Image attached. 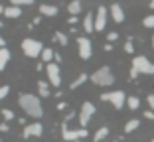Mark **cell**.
Listing matches in <instances>:
<instances>
[{"mask_svg":"<svg viewBox=\"0 0 154 142\" xmlns=\"http://www.w3.org/2000/svg\"><path fill=\"white\" fill-rule=\"evenodd\" d=\"M150 142H154V140H150Z\"/></svg>","mask_w":154,"mask_h":142,"instance_id":"43","label":"cell"},{"mask_svg":"<svg viewBox=\"0 0 154 142\" xmlns=\"http://www.w3.org/2000/svg\"><path fill=\"white\" fill-rule=\"evenodd\" d=\"M127 105H128L131 110H136L138 107H140V99H138L136 95H131V97H127Z\"/></svg>","mask_w":154,"mask_h":142,"instance_id":"22","label":"cell"},{"mask_svg":"<svg viewBox=\"0 0 154 142\" xmlns=\"http://www.w3.org/2000/svg\"><path fill=\"white\" fill-rule=\"evenodd\" d=\"M54 53H55V51L51 50V47H44L40 57L44 59V63H51V59H54Z\"/></svg>","mask_w":154,"mask_h":142,"instance_id":"21","label":"cell"},{"mask_svg":"<svg viewBox=\"0 0 154 142\" xmlns=\"http://www.w3.org/2000/svg\"><path fill=\"white\" fill-rule=\"evenodd\" d=\"M142 24H144V28H154V14H148V16H144Z\"/></svg>","mask_w":154,"mask_h":142,"instance_id":"26","label":"cell"},{"mask_svg":"<svg viewBox=\"0 0 154 142\" xmlns=\"http://www.w3.org/2000/svg\"><path fill=\"white\" fill-rule=\"evenodd\" d=\"M8 61H10V50L8 47H0V73L4 71Z\"/></svg>","mask_w":154,"mask_h":142,"instance_id":"16","label":"cell"},{"mask_svg":"<svg viewBox=\"0 0 154 142\" xmlns=\"http://www.w3.org/2000/svg\"><path fill=\"white\" fill-rule=\"evenodd\" d=\"M125 51H127V53H132V51H134V47H132L131 41H127V44H125Z\"/></svg>","mask_w":154,"mask_h":142,"instance_id":"30","label":"cell"},{"mask_svg":"<svg viewBox=\"0 0 154 142\" xmlns=\"http://www.w3.org/2000/svg\"><path fill=\"white\" fill-rule=\"evenodd\" d=\"M111 16H113V20L117 24H121V22H125V10H122V6L121 4H117V2H115V4H111Z\"/></svg>","mask_w":154,"mask_h":142,"instance_id":"12","label":"cell"},{"mask_svg":"<svg viewBox=\"0 0 154 142\" xmlns=\"http://www.w3.org/2000/svg\"><path fill=\"white\" fill-rule=\"evenodd\" d=\"M0 14H4V6L2 4H0Z\"/></svg>","mask_w":154,"mask_h":142,"instance_id":"39","label":"cell"},{"mask_svg":"<svg viewBox=\"0 0 154 142\" xmlns=\"http://www.w3.org/2000/svg\"><path fill=\"white\" fill-rule=\"evenodd\" d=\"M38 95L40 97H50L51 93H50V85L42 79V81H38Z\"/></svg>","mask_w":154,"mask_h":142,"instance_id":"18","label":"cell"},{"mask_svg":"<svg viewBox=\"0 0 154 142\" xmlns=\"http://www.w3.org/2000/svg\"><path fill=\"white\" fill-rule=\"evenodd\" d=\"M63 109H67V105L65 103H57V110H63Z\"/></svg>","mask_w":154,"mask_h":142,"instance_id":"35","label":"cell"},{"mask_svg":"<svg viewBox=\"0 0 154 142\" xmlns=\"http://www.w3.org/2000/svg\"><path fill=\"white\" fill-rule=\"evenodd\" d=\"M0 142H2V140H0Z\"/></svg>","mask_w":154,"mask_h":142,"instance_id":"44","label":"cell"},{"mask_svg":"<svg viewBox=\"0 0 154 142\" xmlns=\"http://www.w3.org/2000/svg\"><path fill=\"white\" fill-rule=\"evenodd\" d=\"M101 101L111 103L117 110H121L122 107H125V101H127V99H125V93L122 91H111V93H103V95H101Z\"/></svg>","mask_w":154,"mask_h":142,"instance_id":"6","label":"cell"},{"mask_svg":"<svg viewBox=\"0 0 154 142\" xmlns=\"http://www.w3.org/2000/svg\"><path fill=\"white\" fill-rule=\"evenodd\" d=\"M8 93H10V87L8 85H2V87H0V101H4Z\"/></svg>","mask_w":154,"mask_h":142,"instance_id":"27","label":"cell"},{"mask_svg":"<svg viewBox=\"0 0 154 142\" xmlns=\"http://www.w3.org/2000/svg\"><path fill=\"white\" fill-rule=\"evenodd\" d=\"M4 46H6V41H4V38L0 36V47H4Z\"/></svg>","mask_w":154,"mask_h":142,"instance_id":"38","label":"cell"},{"mask_svg":"<svg viewBox=\"0 0 154 142\" xmlns=\"http://www.w3.org/2000/svg\"><path fill=\"white\" fill-rule=\"evenodd\" d=\"M4 16H6V18L16 20V18L22 16V8H20V6H6V8H4Z\"/></svg>","mask_w":154,"mask_h":142,"instance_id":"15","label":"cell"},{"mask_svg":"<svg viewBox=\"0 0 154 142\" xmlns=\"http://www.w3.org/2000/svg\"><path fill=\"white\" fill-rule=\"evenodd\" d=\"M117 40H119L117 32H109V34H107V44H113V41H117Z\"/></svg>","mask_w":154,"mask_h":142,"instance_id":"28","label":"cell"},{"mask_svg":"<svg viewBox=\"0 0 154 142\" xmlns=\"http://www.w3.org/2000/svg\"><path fill=\"white\" fill-rule=\"evenodd\" d=\"M57 6H51V4H42L40 6V14L42 16H48V18H54V16H57Z\"/></svg>","mask_w":154,"mask_h":142,"instance_id":"14","label":"cell"},{"mask_svg":"<svg viewBox=\"0 0 154 142\" xmlns=\"http://www.w3.org/2000/svg\"><path fill=\"white\" fill-rule=\"evenodd\" d=\"M152 47H154V36H152Z\"/></svg>","mask_w":154,"mask_h":142,"instance_id":"41","label":"cell"},{"mask_svg":"<svg viewBox=\"0 0 154 142\" xmlns=\"http://www.w3.org/2000/svg\"><path fill=\"white\" fill-rule=\"evenodd\" d=\"M45 73H48V79H50V85L61 87V69H59L57 63H48L45 65Z\"/></svg>","mask_w":154,"mask_h":142,"instance_id":"9","label":"cell"},{"mask_svg":"<svg viewBox=\"0 0 154 142\" xmlns=\"http://www.w3.org/2000/svg\"><path fill=\"white\" fill-rule=\"evenodd\" d=\"M54 59H55V61L59 63V61H61V55H59V53H54Z\"/></svg>","mask_w":154,"mask_h":142,"instance_id":"37","label":"cell"},{"mask_svg":"<svg viewBox=\"0 0 154 142\" xmlns=\"http://www.w3.org/2000/svg\"><path fill=\"white\" fill-rule=\"evenodd\" d=\"M42 50H44V46H42L40 40H34V38L22 40V51H24V55H28V57H40Z\"/></svg>","mask_w":154,"mask_h":142,"instance_id":"4","label":"cell"},{"mask_svg":"<svg viewBox=\"0 0 154 142\" xmlns=\"http://www.w3.org/2000/svg\"><path fill=\"white\" fill-rule=\"evenodd\" d=\"M83 28H85L87 34H93V30H95V16H93V12L85 14V18H83Z\"/></svg>","mask_w":154,"mask_h":142,"instance_id":"13","label":"cell"},{"mask_svg":"<svg viewBox=\"0 0 154 142\" xmlns=\"http://www.w3.org/2000/svg\"><path fill=\"white\" fill-rule=\"evenodd\" d=\"M146 101H148V105H150V109L154 110V95H148L146 97Z\"/></svg>","mask_w":154,"mask_h":142,"instance_id":"33","label":"cell"},{"mask_svg":"<svg viewBox=\"0 0 154 142\" xmlns=\"http://www.w3.org/2000/svg\"><path fill=\"white\" fill-rule=\"evenodd\" d=\"M144 119L154 120V110H144Z\"/></svg>","mask_w":154,"mask_h":142,"instance_id":"31","label":"cell"},{"mask_svg":"<svg viewBox=\"0 0 154 142\" xmlns=\"http://www.w3.org/2000/svg\"><path fill=\"white\" fill-rule=\"evenodd\" d=\"M91 81H93V85H99V87H109L115 83V75L109 67H101L91 75Z\"/></svg>","mask_w":154,"mask_h":142,"instance_id":"3","label":"cell"},{"mask_svg":"<svg viewBox=\"0 0 154 142\" xmlns=\"http://www.w3.org/2000/svg\"><path fill=\"white\" fill-rule=\"evenodd\" d=\"M87 79H89V75H87V73H81L79 77L75 79V81H71V89H77V87H81V85H83V83L87 81Z\"/></svg>","mask_w":154,"mask_h":142,"instance_id":"23","label":"cell"},{"mask_svg":"<svg viewBox=\"0 0 154 142\" xmlns=\"http://www.w3.org/2000/svg\"><path fill=\"white\" fill-rule=\"evenodd\" d=\"M131 69H134L138 75H152L154 73V63L146 57V55H134V57H132Z\"/></svg>","mask_w":154,"mask_h":142,"instance_id":"2","label":"cell"},{"mask_svg":"<svg viewBox=\"0 0 154 142\" xmlns=\"http://www.w3.org/2000/svg\"><path fill=\"white\" fill-rule=\"evenodd\" d=\"M107 136H109V126H101V128L93 134V142H101V140H105Z\"/></svg>","mask_w":154,"mask_h":142,"instance_id":"17","label":"cell"},{"mask_svg":"<svg viewBox=\"0 0 154 142\" xmlns=\"http://www.w3.org/2000/svg\"><path fill=\"white\" fill-rule=\"evenodd\" d=\"M2 116H4L6 120H12V119H14V113H12L10 109H4V110H2Z\"/></svg>","mask_w":154,"mask_h":142,"instance_id":"29","label":"cell"},{"mask_svg":"<svg viewBox=\"0 0 154 142\" xmlns=\"http://www.w3.org/2000/svg\"><path fill=\"white\" fill-rule=\"evenodd\" d=\"M55 41H59V44H61V46H67V36H65L63 32H55Z\"/></svg>","mask_w":154,"mask_h":142,"instance_id":"24","label":"cell"},{"mask_svg":"<svg viewBox=\"0 0 154 142\" xmlns=\"http://www.w3.org/2000/svg\"><path fill=\"white\" fill-rule=\"evenodd\" d=\"M89 136V130L87 128H79V130H73L67 126V122L61 124V138H63V142H75L79 140V138H87Z\"/></svg>","mask_w":154,"mask_h":142,"instance_id":"5","label":"cell"},{"mask_svg":"<svg viewBox=\"0 0 154 142\" xmlns=\"http://www.w3.org/2000/svg\"><path fill=\"white\" fill-rule=\"evenodd\" d=\"M77 53L81 59H89L93 55V47H91V40L85 36H79L77 38Z\"/></svg>","mask_w":154,"mask_h":142,"instance_id":"8","label":"cell"},{"mask_svg":"<svg viewBox=\"0 0 154 142\" xmlns=\"http://www.w3.org/2000/svg\"><path fill=\"white\" fill-rule=\"evenodd\" d=\"M10 2H12V6H20V8H22V6H30V4H34L36 0H10Z\"/></svg>","mask_w":154,"mask_h":142,"instance_id":"25","label":"cell"},{"mask_svg":"<svg viewBox=\"0 0 154 142\" xmlns=\"http://www.w3.org/2000/svg\"><path fill=\"white\" fill-rule=\"evenodd\" d=\"M136 77H138V73H136L134 69H131V79H136Z\"/></svg>","mask_w":154,"mask_h":142,"instance_id":"36","label":"cell"},{"mask_svg":"<svg viewBox=\"0 0 154 142\" xmlns=\"http://www.w3.org/2000/svg\"><path fill=\"white\" fill-rule=\"evenodd\" d=\"M0 28H2V20H0Z\"/></svg>","mask_w":154,"mask_h":142,"instance_id":"42","label":"cell"},{"mask_svg":"<svg viewBox=\"0 0 154 142\" xmlns=\"http://www.w3.org/2000/svg\"><path fill=\"white\" fill-rule=\"evenodd\" d=\"M67 22L71 24V26H75V24H77V16H69V20H67Z\"/></svg>","mask_w":154,"mask_h":142,"instance_id":"34","label":"cell"},{"mask_svg":"<svg viewBox=\"0 0 154 142\" xmlns=\"http://www.w3.org/2000/svg\"><path fill=\"white\" fill-rule=\"evenodd\" d=\"M8 128H10V126H8L6 120H4V122H0V132H8Z\"/></svg>","mask_w":154,"mask_h":142,"instance_id":"32","label":"cell"},{"mask_svg":"<svg viewBox=\"0 0 154 142\" xmlns=\"http://www.w3.org/2000/svg\"><path fill=\"white\" fill-rule=\"evenodd\" d=\"M18 105L22 107V110L26 113L28 116H32V119H40V116L44 115L40 97H38V95H32V93H22V95L18 97Z\"/></svg>","mask_w":154,"mask_h":142,"instance_id":"1","label":"cell"},{"mask_svg":"<svg viewBox=\"0 0 154 142\" xmlns=\"http://www.w3.org/2000/svg\"><path fill=\"white\" fill-rule=\"evenodd\" d=\"M150 8H152V10H154V0H150Z\"/></svg>","mask_w":154,"mask_h":142,"instance_id":"40","label":"cell"},{"mask_svg":"<svg viewBox=\"0 0 154 142\" xmlns=\"http://www.w3.org/2000/svg\"><path fill=\"white\" fill-rule=\"evenodd\" d=\"M107 16H109V10L105 6H99L95 12V30L97 32H103L105 26H107Z\"/></svg>","mask_w":154,"mask_h":142,"instance_id":"11","label":"cell"},{"mask_svg":"<svg viewBox=\"0 0 154 142\" xmlns=\"http://www.w3.org/2000/svg\"><path fill=\"white\" fill-rule=\"evenodd\" d=\"M24 138H38L44 134V124L42 122H30L24 126Z\"/></svg>","mask_w":154,"mask_h":142,"instance_id":"10","label":"cell"},{"mask_svg":"<svg viewBox=\"0 0 154 142\" xmlns=\"http://www.w3.org/2000/svg\"><path fill=\"white\" fill-rule=\"evenodd\" d=\"M95 105L91 101H85L81 105V110H79V124H81V128H85L87 124H89V120L93 119V115H95Z\"/></svg>","mask_w":154,"mask_h":142,"instance_id":"7","label":"cell"},{"mask_svg":"<svg viewBox=\"0 0 154 142\" xmlns=\"http://www.w3.org/2000/svg\"><path fill=\"white\" fill-rule=\"evenodd\" d=\"M75 142H77V140H75Z\"/></svg>","mask_w":154,"mask_h":142,"instance_id":"45","label":"cell"},{"mask_svg":"<svg viewBox=\"0 0 154 142\" xmlns=\"http://www.w3.org/2000/svg\"><path fill=\"white\" fill-rule=\"evenodd\" d=\"M67 10H69L71 16H77V14L81 12V0H71L69 6H67Z\"/></svg>","mask_w":154,"mask_h":142,"instance_id":"20","label":"cell"},{"mask_svg":"<svg viewBox=\"0 0 154 142\" xmlns=\"http://www.w3.org/2000/svg\"><path fill=\"white\" fill-rule=\"evenodd\" d=\"M140 126V120L138 119H131L127 124H125V134H131V132H134L136 128Z\"/></svg>","mask_w":154,"mask_h":142,"instance_id":"19","label":"cell"}]
</instances>
